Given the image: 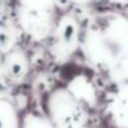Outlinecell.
I'll return each instance as SVG.
<instances>
[{"mask_svg":"<svg viewBox=\"0 0 128 128\" xmlns=\"http://www.w3.org/2000/svg\"><path fill=\"white\" fill-rule=\"evenodd\" d=\"M74 36H75V29L71 25L65 26L64 32H62V40L65 42H71L74 40Z\"/></svg>","mask_w":128,"mask_h":128,"instance_id":"obj_1","label":"cell"}]
</instances>
